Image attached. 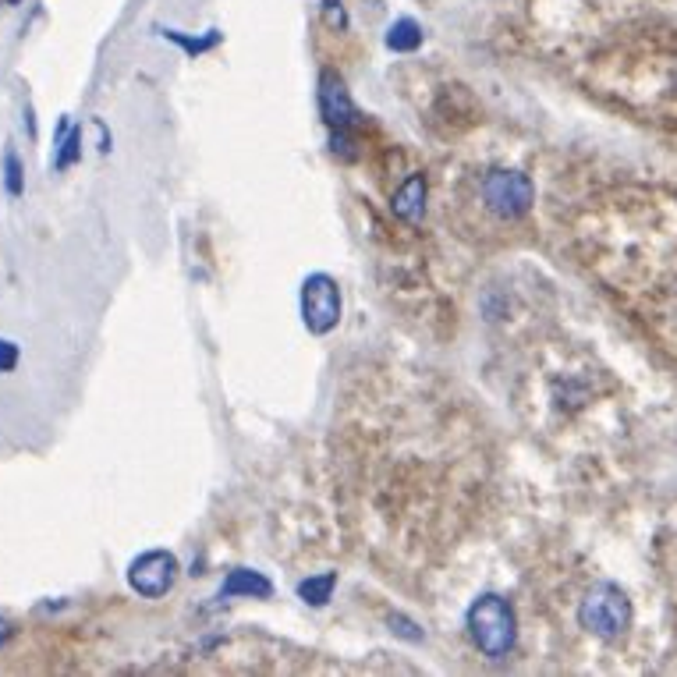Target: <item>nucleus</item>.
Masks as SVG:
<instances>
[{
	"instance_id": "1",
	"label": "nucleus",
	"mask_w": 677,
	"mask_h": 677,
	"mask_svg": "<svg viewBox=\"0 0 677 677\" xmlns=\"http://www.w3.org/2000/svg\"><path fill=\"white\" fill-rule=\"evenodd\" d=\"M468 624V635H472L475 649L490 660H504L507 653L514 649L518 642V621H514V610L507 600L500 596H483V600H475L465 614Z\"/></svg>"
},
{
	"instance_id": "2",
	"label": "nucleus",
	"mask_w": 677,
	"mask_h": 677,
	"mask_svg": "<svg viewBox=\"0 0 677 677\" xmlns=\"http://www.w3.org/2000/svg\"><path fill=\"white\" fill-rule=\"evenodd\" d=\"M578 621H582V628H589L596 639L614 642L628 631L631 603L617 585H596L582 600V607H578Z\"/></svg>"
},
{
	"instance_id": "3",
	"label": "nucleus",
	"mask_w": 677,
	"mask_h": 677,
	"mask_svg": "<svg viewBox=\"0 0 677 677\" xmlns=\"http://www.w3.org/2000/svg\"><path fill=\"white\" fill-rule=\"evenodd\" d=\"M483 199L500 220H518L536 203V188L518 171H490L483 178Z\"/></svg>"
},
{
	"instance_id": "4",
	"label": "nucleus",
	"mask_w": 677,
	"mask_h": 677,
	"mask_svg": "<svg viewBox=\"0 0 677 677\" xmlns=\"http://www.w3.org/2000/svg\"><path fill=\"white\" fill-rule=\"evenodd\" d=\"M302 320L309 334L323 337L341 320V288L330 273H309L302 284Z\"/></svg>"
},
{
	"instance_id": "5",
	"label": "nucleus",
	"mask_w": 677,
	"mask_h": 677,
	"mask_svg": "<svg viewBox=\"0 0 677 677\" xmlns=\"http://www.w3.org/2000/svg\"><path fill=\"white\" fill-rule=\"evenodd\" d=\"M174 578H178V557L171 550H146L128 568V585L146 600L167 596L174 589Z\"/></svg>"
},
{
	"instance_id": "6",
	"label": "nucleus",
	"mask_w": 677,
	"mask_h": 677,
	"mask_svg": "<svg viewBox=\"0 0 677 677\" xmlns=\"http://www.w3.org/2000/svg\"><path fill=\"white\" fill-rule=\"evenodd\" d=\"M320 114L330 125V132H348L362 125V114H358L355 100L344 89L341 75L337 71H323L320 75Z\"/></svg>"
},
{
	"instance_id": "7",
	"label": "nucleus",
	"mask_w": 677,
	"mask_h": 677,
	"mask_svg": "<svg viewBox=\"0 0 677 677\" xmlns=\"http://www.w3.org/2000/svg\"><path fill=\"white\" fill-rule=\"evenodd\" d=\"M220 596L234 600V596H249V600H270L273 596V582L263 571H249V568H234L231 575L220 585Z\"/></svg>"
},
{
	"instance_id": "8",
	"label": "nucleus",
	"mask_w": 677,
	"mask_h": 677,
	"mask_svg": "<svg viewBox=\"0 0 677 677\" xmlns=\"http://www.w3.org/2000/svg\"><path fill=\"white\" fill-rule=\"evenodd\" d=\"M390 210H394L397 220H405V224H419L422 213H426V178H422V174H412V178L394 192Z\"/></svg>"
},
{
	"instance_id": "9",
	"label": "nucleus",
	"mask_w": 677,
	"mask_h": 677,
	"mask_svg": "<svg viewBox=\"0 0 677 677\" xmlns=\"http://www.w3.org/2000/svg\"><path fill=\"white\" fill-rule=\"evenodd\" d=\"M387 47L394 50V54H415V50L422 47L419 22H412V18H397V22L387 29Z\"/></svg>"
},
{
	"instance_id": "10",
	"label": "nucleus",
	"mask_w": 677,
	"mask_h": 677,
	"mask_svg": "<svg viewBox=\"0 0 677 677\" xmlns=\"http://www.w3.org/2000/svg\"><path fill=\"white\" fill-rule=\"evenodd\" d=\"M334 585H337V575L334 571H327V575H316V578L298 582V596H302L305 603H312V607H327Z\"/></svg>"
},
{
	"instance_id": "11",
	"label": "nucleus",
	"mask_w": 677,
	"mask_h": 677,
	"mask_svg": "<svg viewBox=\"0 0 677 677\" xmlns=\"http://www.w3.org/2000/svg\"><path fill=\"white\" fill-rule=\"evenodd\" d=\"M78 156H82V128H68V135L54 146V171H68Z\"/></svg>"
},
{
	"instance_id": "12",
	"label": "nucleus",
	"mask_w": 677,
	"mask_h": 677,
	"mask_svg": "<svg viewBox=\"0 0 677 677\" xmlns=\"http://www.w3.org/2000/svg\"><path fill=\"white\" fill-rule=\"evenodd\" d=\"M160 36L164 39H171V43H178L185 54H192V57H199V54H206V50H213L220 43V32L213 29L210 36L206 39H195V36H185V32H178V29H160Z\"/></svg>"
},
{
	"instance_id": "13",
	"label": "nucleus",
	"mask_w": 677,
	"mask_h": 677,
	"mask_svg": "<svg viewBox=\"0 0 677 677\" xmlns=\"http://www.w3.org/2000/svg\"><path fill=\"white\" fill-rule=\"evenodd\" d=\"M4 188H8V195H22L25 192V174H22V160H18L15 149H8L4 153Z\"/></svg>"
},
{
	"instance_id": "14",
	"label": "nucleus",
	"mask_w": 677,
	"mask_h": 677,
	"mask_svg": "<svg viewBox=\"0 0 677 677\" xmlns=\"http://www.w3.org/2000/svg\"><path fill=\"white\" fill-rule=\"evenodd\" d=\"M15 366H18V344L0 341V373H11Z\"/></svg>"
},
{
	"instance_id": "15",
	"label": "nucleus",
	"mask_w": 677,
	"mask_h": 677,
	"mask_svg": "<svg viewBox=\"0 0 677 677\" xmlns=\"http://www.w3.org/2000/svg\"><path fill=\"white\" fill-rule=\"evenodd\" d=\"M8 639H11V624L4 621V617H0V649L8 646Z\"/></svg>"
},
{
	"instance_id": "16",
	"label": "nucleus",
	"mask_w": 677,
	"mask_h": 677,
	"mask_svg": "<svg viewBox=\"0 0 677 677\" xmlns=\"http://www.w3.org/2000/svg\"><path fill=\"white\" fill-rule=\"evenodd\" d=\"M4 4H22V0H4Z\"/></svg>"
}]
</instances>
